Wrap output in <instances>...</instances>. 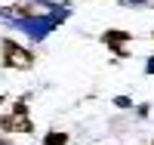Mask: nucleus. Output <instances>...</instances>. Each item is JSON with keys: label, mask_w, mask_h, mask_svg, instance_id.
<instances>
[{"label": "nucleus", "mask_w": 154, "mask_h": 145, "mask_svg": "<svg viewBox=\"0 0 154 145\" xmlns=\"http://www.w3.org/2000/svg\"><path fill=\"white\" fill-rule=\"evenodd\" d=\"M0 130L3 133H34V121H31V114H28V105H25V99H19L16 105H12V111H6L3 117H0Z\"/></svg>", "instance_id": "nucleus-1"}, {"label": "nucleus", "mask_w": 154, "mask_h": 145, "mask_svg": "<svg viewBox=\"0 0 154 145\" xmlns=\"http://www.w3.org/2000/svg\"><path fill=\"white\" fill-rule=\"evenodd\" d=\"M3 65H6V68L25 71V68H31V65H34V56H31L25 46H19L16 40H3Z\"/></svg>", "instance_id": "nucleus-2"}, {"label": "nucleus", "mask_w": 154, "mask_h": 145, "mask_svg": "<svg viewBox=\"0 0 154 145\" xmlns=\"http://www.w3.org/2000/svg\"><path fill=\"white\" fill-rule=\"evenodd\" d=\"M126 37H130L126 31H105V37H102V40H105L114 52H117V56H123V52H126Z\"/></svg>", "instance_id": "nucleus-3"}, {"label": "nucleus", "mask_w": 154, "mask_h": 145, "mask_svg": "<svg viewBox=\"0 0 154 145\" xmlns=\"http://www.w3.org/2000/svg\"><path fill=\"white\" fill-rule=\"evenodd\" d=\"M46 145H68V136L65 133H56V130H53V133H46V139H43Z\"/></svg>", "instance_id": "nucleus-4"}, {"label": "nucleus", "mask_w": 154, "mask_h": 145, "mask_svg": "<svg viewBox=\"0 0 154 145\" xmlns=\"http://www.w3.org/2000/svg\"><path fill=\"white\" fill-rule=\"evenodd\" d=\"M148 74H154V59H151V62H148Z\"/></svg>", "instance_id": "nucleus-5"}, {"label": "nucleus", "mask_w": 154, "mask_h": 145, "mask_svg": "<svg viewBox=\"0 0 154 145\" xmlns=\"http://www.w3.org/2000/svg\"><path fill=\"white\" fill-rule=\"evenodd\" d=\"M130 3H142V0H130Z\"/></svg>", "instance_id": "nucleus-6"}, {"label": "nucleus", "mask_w": 154, "mask_h": 145, "mask_svg": "<svg viewBox=\"0 0 154 145\" xmlns=\"http://www.w3.org/2000/svg\"><path fill=\"white\" fill-rule=\"evenodd\" d=\"M0 105H3V96H0Z\"/></svg>", "instance_id": "nucleus-7"}]
</instances>
